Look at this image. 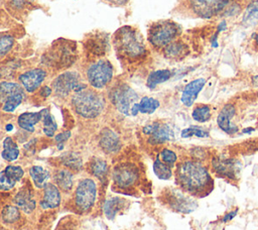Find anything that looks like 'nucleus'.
<instances>
[{
	"label": "nucleus",
	"instance_id": "obj_1",
	"mask_svg": "<svg viewBox=\"0 0 258 230\" xmlns=\"http://www.w3.org/2000/svg\"><path fill=\"white\" fill-rule=\"evenodd\" d=\"M175 181L179 189L194 198H204L214 189L210 168L201 160L185 158L175 168Z\"/></svg>",
	"mask_w": 258,
	"mask_h": 230
},
{
	"label": "nucleus",
	"instance_id": "obj_2",
	"mask_svg": "<svg viewBox=\"0 0 258 230\" xmlns=\"http://www.w3.org/2000/svg\"><path fill=\"white\" fill-rule=\"evenodd\" d=\"M114 43L119 54L127 60H135L145 53L142 36L130 26H123L117 30Z\"/></svg>",
	"mask_w": 258,
	"mask_h": 230
},
{
	"label": "nucleus",
	"instance_id": "obj_3",
	"mask_svg": "<svg viewBox=\"0 0 258 230\" xmlns=\"http://www.w3.org/2000/svg\"><path fill=\"white\" fill-rule=\"evenodd\" d=\"M72 104L75 111L84 118L99 116L105 107L104 98L99 93L87 88L75 93Z\"/></svg>",
	"mask_w": 258,
	"mask_h": 230
},
{
	"label": "nucleus",
	"instance_id": "obj_4",
	"mask_svg": "<svg viewBox=\"0 0 258 230\" xmlns=\"http://www.w3.org/2000/svg\"><path fill=\"white\" fill-rule=\"evenodd\" d=\"M110 99L116 109L126 116H136L138 111V95L126 84L115 86L110 92Z\"/></svg>",
	"mask_w": 258,
	"mask_h": 230
},
{
	"label": "nucleus",
	"instance_id": "obj_5",
	"mask_svg": "<svg viewBox=\"0 0 258 230\" xmlns=\"http://www.w3.org/2000/svg\"><path fill=\"white\" fill-rule=\"evenodd\" d=\"M180 33V27L172 21H161L153 24L148 32L150 43L156 47L169 44Z\"/></svg>",
	"mask_w": 258,
	"mask_h": 230
},
{
	"label": "nucleus",
	"instance_id": "obj_6",
	"mask_svg": "<svg viewBox=\"0 0 258 230\" xmlns=\"http://www.w3.org/2000/svg\"><path fill=\"white\" fill-rule=\"evenodd\" d=\"M163 200L172 211L180 214H189L198 207L196 199L180 189H167Z\"/></svg>",
	"mask_w": 258,
	"mask_h": 230
},
{
	"label": "nucleus",
	"instance_id": "obj_7",
	"mask_svg": "<svg viewBox=\"0 0 258 230\" xmlns=\"http://www.w3.org/2000/svg\"><path fill=\"white\" fill-rule=\"evenodd\" d=\"M90 85L96 89L106 87L113 78V67L107 60H100L92 64L87 71Z\"/></svg>",
	"mask_w": 258,
	"mask_h": 230
},
{
	"label": "nucleus",
	"instance_id": "obj_8",
	"mask_svg": "<svg viewBox=\"0 0 258 230\" xmlns=\"http://www.w3.org/2000/svg\"><path fill=\"white\" fill-rule=\"evenodd\" d=\"M211 169L221 178L237 181L241 171V162L236 158L216 155L211 158Z\"/></svg>",
	"mask_w": 258,
	"mask_h": 230
},
{
	"label": "nucleus",
	"instance_id": "obj_9",
	"mask_svg": "<svg viewBox=\"0 0 258 230\" xmlns=\"http://www.w3.org/2000/svg\"><path fill=\"white\" fill-rule=\"evenodd\" d=\"M23 88L13 82L0 83V101L3 103V111L13 112L22 102L24 98Z\"/></svg>",
	"mask_w": 258,
	"mask_h": 230
},
{
	"label": "nucleus",
	"instance_id": "obj_10",
	"mask_svg": "<svg viewBox=\"0 0 258 230\" xmlns=\"http://www.w3.org/2000/svg\"><path fill=\"white\" fill-rule=\"evenodd\" d=\"M54 93L59 97L68 96L72 91L79 92L86 88L81 82V77L77 72H64L57 76L52 82Z\"/></svg>",
	"mask_w": 258,
	"mask_h": 230
},
{
	"label": "nucleus",
	"instance_id": "obj_11",
	"mask_svg": "<svg viewBox=\"0 0 258 230\" xmlns=\"http://www.w3.org/2000/svg\"><path fill=\"white\" fill-rule=\"evenodd\" d=\"M97 197V186L91 179L82 180L77 187L75 194V203L82 212L89 211L95 203Z\"/></svg>",
	"mask_w": 258,
	"mask_h": 230
},
{
	"label": "nucleus",
	"instance_id": "obj_12",
	"mask_svg": "<svg viewBox=\"0 0 258 230\" xmlns=\"http://www.w3.org/2000/svg\"><path fill=\"white\" fill-rule=\"evenodd\" d=\"M142 131L149 136L148 141L151 144H161L174 139V131L166 123L153 122L145 125Z\"/></svg>",
	"mask_w": 258,
	"mask_h": 230
},
{
	"label": "nucleus",
	"instance_id": "obj_13",
	"mask_svg": "<svg viewBox=\"0 0 258 230\" xmlns=\"http://www.w3.org/2000/svg\"><path fill=\"white\" fill-rule=\"evenodd\" d=\"M194 12L203 18L218 15L228 4V0H189Z\"/></svg>",
	"mask_w": 258,
	"mask_h": 230
},
{
	"label": "nucleus",
	"instance_id": "obj_14",
	"mask_svg": "<svg viewBox=\"0 0 258 230\" xmlns=\"http://www.w3.org/2000/svg\"><path fill=\"white\" fill-rule=\"evenodd\" d=\"M138 177V169L132 163L118 164L114 167L112 172L114 183L121 188H127L132 186L137 182Z\"/></svg>",
	"mask_w": 258,
	"mask_h": 230
},
{
	"label": "nucleus",
	"instance_id": "obj_15",
	"mask_svg": "<svg viewBox=\"0 0 258 230\" xmlns=\"http://www.w3.org/2000/svg\"><path fill=\"white\" fill-rule=\"evenodd\" d=\"M236 114V107L232 103L223 106L217 117V124L222 131L229 135H234L238 132L237 125L232 123V119Z\"/></svg>",
	"mask_w": 258,
	"mask_h": 230
},
{
	"label": "nucleus",
	"instance_id": "obj_16",
	"mask_svg": "<svg viewBox=\"0 0 258 230\" xmlns=\"http://www.w3.org/2000/svg\"><path fill=\"white\" fill-rule=\"evenodd\" d=\"M24 170L19 165H7L0 171V190L10 191L21 180Z\"/></svg>",
	"mask_w": 258,
	"mask_h": 230
},
{
	"label": "nucleus",
	"instance_id": "obj_17",
	"mask_svg": "<svg viewBox=\"0 0 258 230\" xmlns=\"http://www.w3.org/2000/svg\"><path fill=\"white\" fill-rule=\"evenodd\" d=\"M46 77L45 71L42 69H32L19 76L22 87L29 93L34 92L44 81Z\"/></svg>",
	"mask_w": 258,
	"mask_h": 230
},
{
	"label": "nucleus",
	"instance_id": "obj_18",
	"mask_svg": "<svg viewBox=\"0 0 258 230\" xmlns=\"http://www.w3.org/2000/svg\"><path fill=\"white\" fill-rule=\"evenodd\" d=\"M205 85H206V79L204 78L196 79L189 82L188 84H186L180 96L181 103L186 107L192 106V104L197 100L200 92L203 90Z\"/></svg>",
	"mask_w": 258,
	"mask_h": 230
},
{
	"label": "nucleus",
	"instance_id": "obj_19",
	"mask_svg": "<svg viewBox=\"0 0 258 230\" xmlns=\"http://www.w3.org/2000/svg\"><path fill=\"white\" fill-rule=\"evenodd\" d=\"M44 194L40 201V207L42 209L57 208L60 204V192L57 186L47 183L43 188Z\"/></svg>",
	"mask_w": 258,
	"mask_h": 230
},
{
	"label": "nucleus",
	"instance_id": "obj_20",
	"mask_svg": "<svg viewBox=\"0 0 258 230\" xmlns=\"http://www.w3.org/2000/svg\"><path fill=\"white\" fill-rule=\"evenodd\" d=\"M100 146L104 151L108 153H114L121 148V141L119 136L113 130L106 128L101 132Z\"/></svg>",
	"mask_w": 258,
	"mask_h": 230
},
{
	"label": "nucleus",
	"instance_id": "obj_21",
	"mask_svg": "<svg viewBox=\"0 0 258 230\" xmlns=\"http://www.w3.org/2000/svg\"><path fill=\"white\" fill-rule=\"evenodd\" d=\"M14 202L18 208L25 213H30L34 210L36 202L33 198V194L28 187H23L17 192L14 197Z\"/></svg>",
	"mask_w": 258,
	"mask_h": 230
},
{
	"label": "nucleus",
	"instance_id": "obj_22",
	"mask_svg": "<svg viewBox=\"0 0 258 230\" xmlns=\"http://www.w3.org/2000/svg\"><path fill=\"white\" fill-rule=\"evenodd\" d=\"M42 115H43V110L39 112H24L19 115L18 117V125L20 128L24 129L25 131L28 132H33L34 131V125L38 123L40 120H42Z\"/></svg>",
	"mask_w": 258,
	"mask_h": 230
},
{
	"label": "nucleus",
	"instance_id": "obj_23",
	"mask_svg": "<svg viewBox=\"0 0 258 230\" xmlns=\"http://www.w3.org/2000/svg\"><path fill=\"white\" fill-rule=\"evenodd\" d=\"M126 203V200L119 197H114L107 200L104 205V213L106 217L110 220L114 219L117 213H119L125 207Z\"/></svg>",
	"mask_w": 258,
	"mask_h": 230
},
{
	"label": "nucleus",
	"instance_id": "obj_24",
	"mask_svg": "<svg viewBox=\"0 0 258 230\" xmlns=\"http://www.w3.org/2000/svg\"><path fill=\"white\" fill-rule=\"evenodd\" d=\"M188 52V48L185 43L179 40L170 42L164 47V54L169 59H181Z\"/></svg>",
	"mask_w": 258,
	"mask_h": 230
},
{
	"label": "nucleus",
	"instance_id": "obj_25",
	"mask_svg": "<svg viewBox=\"0 0 258 230\" xmlns=\"http://www.w3.org/2000/svg\"><path fill=\"white\" fill-rule=\"evenodd\" d=\"M29 175L34 186L39 189L44 188V186L47 184V180L49 179L48 171L40 165L31 166L29 169Z\"/></svg>",
	"mask_w": 258,
	"mask_h": 230
},
{
	"label": "nucleus",
	"instance_id": "obj_26",
	"mask_svg": "<svg viewBox=\"0 0 258 230\" xmlns=\"http://www.w3.org/2000/svg\"><path fill=\"white\" fill-rule=\"evenodd\" d=\"M172 76V72L169 70H157L151 72L147 78L146 85L150 89H154L157 85L166 82Z\"/></svg>",
	"mask_w": 258,
	"mask_h": 230
},
{
	"label": "nucleus",
	"instance_id": "obj_27",
	"mask_svg": "<svg viewBox=\"0 0 258 230\" xmlns=\"http://www.w3.org/2000/svg\"><path fill=\"white\" fill-rule=\"evenodd\" d=\"M1 155L7 161H13L19 156V148L14 140L9 136L3 140V150Z\"/></svg>",
	"mask_w": 258,
	"mask_h": 230
},
{
	"label": "nucleus",
	"instance_id": "obj_28",
	"mask_svg": "<svg viewBox=\"0 0 258 230\" xmlns=\"http://www.w3.org/2000/svg\"><path fill=\"white\" fill-rule=\"evenodd\" d=\"M55 183L63 192H70L73 188V174L68 169H60L54 176Z\"/></svg>",
	"mask_w": 258,
	"mask_h": 230
},
{
	"label": "nucleus",
	"instance_id": "obj_29",
	"mask_svg": "<svg viewBox=\"0 0 258 230\" xmlns=\"http://www.w3.org/2000/svg\"><path fill=\"white\" fill-rule=\"evenodd\" d=\"M242 23L246 26H254L258 24V0L247 6L242 17Z\"/></svg>",
	"mask_w": 258,
	"mask_h": 230
},
{
	"label": "nucleus",
	"instance_id": "obj_30",
	"mask_svg": "<svg viewBox=\"0 0 258 230\" xmlns=\"http://www.w3.org/2000/svg\"><path fill=\"white\" fill-rule=\"evenodd\" d=\"M212 116V109L210 105L207 104H200L194 107L191 111V117L195 121L200 123H205L211 119Z\"/></svg>",
	"mask_w": 258,
	"mask_h": 230
},
{
	"label": "nucleus",
	"instance_id": "obj_31",
	"mask_svg": "<svg viewBox=\"0 0 258 230\" xmlns=\"http://www.w3.org/2000/svg\"><path fill=\"white\" fill-rule=\"evenodd\" d=\"M152 167H153V171H154L155 176L159 180L167 181V180L171 179V177H172V168L170 166H168L167 164H165L164 162H162L159 159L158 156L153 161V166Z\"/></svg>",
	"mask_w": 258,
	"mask_h": 230
},
{
	"label": "nucleus",
	"instance_id": "obj_32",
	"mask_svg": "<svg viewBox=\"0 0 258 230\" xmlns=\"http://www.w3.org/2000/svg\"><path fill=\"white\" fill-rule=\"evenodd\" d=\"M160 103L152 97H142L138 102V111L143 114H152L159 107Z\"/></svg>",
	"mask_w": 258,
	"mask_h": 230
},
{
	"label": "nucleus",
	"instance_id": "obj_33",
	"mask_svg": "<svg viewBox=\"0 0 258 230\" xmlns=\"http://www.w3.org/2000/svg\"><path fill=\"white\" fill-rule=\"evenodd\" d=\"M43 115H42V123H43V133L51 137L54 135V132L57 129V124L53 118V116L49 113L48 109H42Z\"/></svg>",
	"mask_w": 258,
	"mask_h": 230
},
{
	"label": "nucleus",
	"instance_id": "obj_34",
	"mask_svg": "<svg viewBox=\"0 0 258 230\" xmlns=\"http://www.w3.org/2000/svg\"><path fill=\"white\" fill-rule=\"evenodd\" d=\"M91 170L95 177L101 181H104L108 174L107 162L101 158L96 157L91 162Z\"/></svg>",
	"mask_w": 258,
	"mask_h": 230
},
{
	"label": "nucleus",
	"instance_id": "obj_35",
	"mask_svg": "<svg viewBox=\"0 0 258 230\" xmlns=\"http://www.w3.org/2000/svg\"><path fill=\"white\" fill-rule=\"evenodd\" d=\"M1 218L4 223H14L20 218V212L18 207L12 206V205H7L6 207L3 208L1 212Z\"/></svg>",
	"mask_w": 258,
	"mask_h": 230
},
{
	"label": "nucleus",
	"instance_id": "obj_36",
	"mask_svg": "<svg viewBox=\"0 0 258 230\" xmlns=\"http://www.w3.org/2000/svg\"><path fill=\"white\" fill-rule=\"evenodd\" d=\"M180 136L182 138H188L191 136H196L199 138H207L210 136V133L208 130H206L200 126H189V127L181 130Z\"/></svg>",
	"mask_w": 258,
	"mask_h": 230
},
{
	"label": "nucleus",
	"instance_id": "obj_37",
	"mask_svg": "<svg viewBox=\"0 0 258 230\" xmlns=\"http://www.w3.org/2000/svg\"><path fill=\"white\" fill-rule=\"evenodd\" d=\"M61 159H62V163L72 169L79 170L82 167V158L76 153H73V152L67 153L61 157Z\"/></svg>",
	"mask_w": 258,
	"mask_h": 230
},
{
	"label": "nucleus",
	"instance_id": "obj_38",
	"mask_svg": "<svg viewBox=\"0 0 258 230\" xmlns=\"http://www.w3.org/2000/svg\"><path fill=\"white\" fill-rule=\"evenodd\" d=\"M158 157H159V159L162 162H164L165 164H167L171 168L175 165V163L177 162V159H178L177 154L173 150H171L169 148H163L160 151Z\"/></svg>",
	"mask_w": 258,
	"mask_h": 230
},
{
	"label": "nucleus",
	"instance_id": "obj_39",
	"mask_svg": "<svg viewBox=\"0 0 258 230\" xmlns=\"http://www.w3.org/2000/svg\"><path fill=\"white\" fill-rule=\"evenodd\" d=\"M14 38L10 35H1L0 36V56L6 54L13 46Z\"/></svg>",
	"mask_w": 258,
	"mask_h": 230
},
{
	"label": "nucleus",
	"instance_id": "obj_40",
	"mask_svg": "<svg viewBox=\"0 0 258 230\" xmlns=\"http://www.w3.org/2000/svg\"><path fill=\"white\" fill-rule=\"evenodd\" d=\"M237 213H238V209H235V210H232V211L226 213V214L222 217L221 222H222V223H227V222L232 221V220L236 217Z\"/></svg>",
	"mask_w": 258,
	"mask_h": 230
},
{
	"label": "nucleus",
	"instance_id": "obj_41",
	"mask_svg": "<svg viewBox=\"0 0 258 230\" xmlns=\"http://www.w3.org/2000/svg\"><path fill=\"white\" fill-rule=\"evenodd\" d=\"M71 136V132L70 131H64V132H61V133H58L56 136H55V141L58 143V144H62L64 141H67Z\"/></svg>",
	"mask_w": 258,
	"mask_h": 230
},
{
	"label": "nucleus",
	"instance_id": "obj_42",
	"mask_svg": "<svg viewBox=\"0 0 258 230\" xmlns=\"http://www.w3.org/2000/svg\"><path fill=\"white\" fill-rule=\"evenodd\" d=\"M39 93H40V95L43 96V97H48V96L51 94V89H50L49 87H47V86H44V87L41 88V90H40Z\"/></svg>",
	"mask_w": 258,
	"mask_h": 230
},
{
	"label": "nucleus",
	"instance_id": "obj_43",
	"mask_svg": "<svg viewBox=\"0 0 258 230\" xmlns=\"http://www.w3.org/2000/svg\"><path fill=\"white\" fill-rule=\"evenodd\" d=\"M226 28H227V24H226V22H225V21H222V22H221V23H219V25H218L217 32L219 33V32H221V31H224V30H226Z\"/></svg>",
	"mask_w": 258,
	"mask_h": 230
},
{
	"label": "nucleus",
	"instance_id": "obj_44",
	"mask_svg": "<svg viewBox=\"0 0 258 230\" xmlns=\"http://www.w3.org/2000/svg\"><path fill=\"white\" fill-rule=\"evenodd\" d=\"M254 130H255V129H254L253 127H246V128L242 129V133H244V134H250V133H252Z\"/></svg>",
	"mask_w": 258,
	"mask_h": 230
},
{
	"label": "nucleus",
	"instance_id": "obj_45",
	"mask_svg": "<svg viewBox=\"0 0 258 230\" xmlns=\"http://www.w3.org/2000/svg\"><path fill=\"white\" fill-rule=\"evenodd\" d=\"M109 1L114 3V4H118V5H122V4H125L127 2V0H109Z\"/></svg>",
	"mask_w": 258,
	"mask_h": 230
},
{
	"label": "nucleus",
	"instance_id": "obj_46",
	"mask_svg": "<svg viewBox=\"0 0 258 230\" xmlns=\"http://www.w3.org/2000/svg\"><path fill=\"white\" fill-rule=\"evenodd\" d=\"M252 83L254 86H258V76H254L252 78Z\"/></svg>",
	"mask_w": 258,
	"mask_h": 230
},
{
	"label": "nucleus",
	"instance_id": "obj_47",
	"mask_svg": "<svg viewBox=\"0 0 258 230\" xmlns=\"http://www.w3.org/2000/svg\"><path fill=\"white\" fill-rule=\"evenodd\" d=\"M13 129V125L12 124H7L6 125V130L7 131H11Z\"/></svg>",
	"mask_w": 258,
	"mask_h": 230
},
{
	"label": "nucleus",
	"instance_id": "obj_48",
	"mask_svg": "<svg viewBox=\"0 0 258 230\" xmlns=\"http://www.w3.org/2000/svg\"><path fill=\"white\" fill-rule=\"evenodd\" d=\"M254 41H255V45L258 47V32H257V34L254 37Z\"/></svg>",
	"mask_w": 258,
	"mask_h": 230
},
{
	"label": "nucleus",
	"instance_id": "obj_49",
	"mask_svg": "<svg viewBox=\"0 0 258 230\" xmlns=\"http://www.w3.org/2000/svg\"><path fill=\"white\" fill-rule=\"evenodd\" d=\"M0 78H1V74H0Z\"/></svg>",
	"mask_w": 258,
	"mask_h": 230
},
{
	"label": "nucleus",
	"instance_id": "obj_50",
	"mask_svg": "<svg viewBox=\"0 0 258 230\" xmlns=\"http://www.w3.org/2000/svg\"><path fill=\"white\" fill-rule=\"evenodd\" d=\"M0 230H2V229H0Z\"/></svg>",
	"mask_w": 258,
	"mask_h": 230
}]
</instances>
